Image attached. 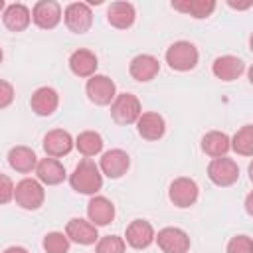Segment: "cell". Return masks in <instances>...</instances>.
I'll return each instance as SVG.
<instances>
[{"instance_id": "277c9868", "label": "cell", "mask_w": 253, "mask_h": 253, "mask_svg": "<svg viewBox=\"0 0 253 253\" xmlns=\"http://www.w3.org/2000/svg\"><path fill=\"white\" fill-rule=\"evenodd\" d=\"M142 115V107L136 95L132 93H119L111 103V117L117 125H132Z\"/></svg>"}, {"instance_id": "3957f363", "label": "cell", "mask_w": 253, "mask_h": 253, "mask_svg": "<svg viewBox=\"0 0 253 253\" xmlns=\"http://www.w3.org/2000/svg\"><path fill=\"white\" fill-rule=\"evenodd\" d=\"M14 200L22 210L34 211L43 206L45 190L43 186L34 178H24L14 186Z\"/></svg>"}, {"instance_id": "ac0fdd59", "label": "cell", "mask_w": 253, "mask_h": 253, "mask_svg": "<svg viewBox=\"0 0 253 253\" xmlns=\"http://www.w3.org/2000/svg\"><path fill=\"white\" fill-rule=\"evenodd\" d=\"M36 176H38V182L40 184H45V186H57L65 180V168L63 164L57 160V158H42L38 160L36 164Z\"/></svg>"}, {"instance_id": "5bb4252c", "label": "cell", "mask_w": 253, "mask_h": 253, "mask_svg": "<svg viewBox=\"0 0 253 253\" xmlns=\"http://www.w3.org/2000/svg\"><path fill=\"white\" fill-rule=\"evenodd\" d=\"M154 227L146 219H134L126 225L125 243H128L132 249H146L154 241Z\"/></svg>"}, {"instance_id": "4fadbf2b", "label": "cell", "mask_w": 253, "mask_h": 253, "mask_svg": "<svg viewBox=\"0 0 253 253\" xmlns=\"http://www.w3.org/2000/svg\"><path fill=\"white\" fill-rule=\"evenodd\" d=\"M65 235L69 241H75L79 245H93L99 239L97 227L83 217H71L65 225Z\"/></svg>"}, {"instance_id": "2e32d148", "label": "cell", "mask_w": 253, "mask_h": 253, "mask_svg": "<svg viewBox=\"0 0 253 253\" xmlns=\"http://www.w3.org/2000/svg\"><path fill=\"white\" fill-rule=\"evenodd\" d=\"M30 107L36 115L40 117H49L57 111L59 107V95L53 87H38L34 93H32V99H30Z\"/></svg>"}, {"instance_id": "ffe728a7", "label": "cell", "mask_w": 253, "mask_h": 253, "mask_svg": "<svg viewBox=\"0 0 253 253\" xmlns=\"http://www.w3.org/2000/svg\"><path fill=\"white\" fill-rule=\"evenodd\" d=\"M136 130L144 140H160L166 132V123L164 117L158 113H142L136 121Z\"/></svg>"}, {"instance_id": "4316f807", "label": "cell", "mask_w": 253, "mask_h": 253, "mask_svg": "<svg viewBox=\"0 0 253 253\" xmlns=\"http://www.w3.org/2000/svg\"><path fill=\"white\" fill-rule=\"evenodd\" d=\"M73 142H75V148L85 158H91V156H95V154H99L103 150V136L99 132H95V130H83V132H79Z\"/></svg>"}, {"instance_id": "603a6c76", "label": "cell", "mask_w": 253, "mask_h": 253, "mask_svg": "<svg viewBox=\"0 0 253 253\" xmlns=\"http://www.w3.org/2000/svg\"><path fill=\"white\" fill-rule=\"evenodd\" d=\"M97 65H99L97 55L89 49H75L69 55V69L77 77H87L89 79L91 75H95Z\"/></svg>"}, {"instance_id": "484cf974", "label": "cell", "mask_w": 253, "mask_h": 253, "mask_svg": "<svg viewBox=\"0 0 253 253\" xmlns=\"http://www.w3.org/2000/svg\"><path fill=\"white\" fill-rule=\"evenodd\" d=\"M202 150L211 158H221L229 152V136L221 130H210L202 136Z\"/></svg>"}, {"instance_id": "83f0119b", "label": "cell", "mask_w": 253, "mask_h": 253, "mask_svg": "<svg viewBox=\"0 0 253 253\" xmlns=\"http://www.w3.org/2000/svg\"><path fill=\"white\" fill-rule=\"evenodd\" d=\"M229 148H233L239 156H251L253 154V125L241 126L233 138H229Z\"/></svg>"}, {"instance_id": "30bf717a", "label": "cell", "mask_w": 253, "mask_h": 253, "mask_svg": "<svg viewBox=\"0 0 253 253\" xmlns=\"http://www.w3.org/2000/svg\"><path fill=\"white\" fill-rule=\"evenodd\" d=\"M128 166H130V156H128L125 150H121V148H111V150H107V152L101 156V162H99L101 174H105V176L111 178V180H117V178L125 176L126 170H128Z\"/></svg>"}, {"instance_id": "ba28073f", "label": "cell", "mask_w": 253, "mask_h": 253, "mask_svg": "<svg viewBox=\"0 0 253 253\" xmlns=\"http://www.w3.org/2000/svg\"><path fill=\"white\" fill-rule=\"evenodd\" d=\"M162 253H188L190 251V235L180 227H162L158 235H154Z\"/></svg>"}, {"instance_id": "4dcf8cb0", "label": "cell", "mask_w": 253, "mask_h": 253, "mask_svg": "<svg viewBox=\"0 0 253 253\" xmlns=\"http://www.w3.org/2000/svg\"><path fill=\"white\" fill-rule=\"evenodd\" d=\"M225 253H253V241L249 235H235L229 239Z\"/></svg>"}, {"instance_id": "7c38bea8", "label": "cell", "mask_w": 253, "mask_h": 253, "mask_svg": "<svg viewBox=\"0 0 253 253\" xmlns=\"http://www.w3.org/2000/svg\"><path fill=\"white\" fill-rule=\"evenodd\" d=\"M75 146L73 136L63 128H53L43 136V150L49 158H61L71 152Z\"/></svg>"}, {"instance_id": "8fae6325", "label": "cell", "mask_w": 253, "mask_h": 253, "mask_svg": "<svg viewBox=\"0 0 253 253\" xmlns=\"http://www.w3.org/2000/svg\"><path fill=\"white\" fill-rule=\"evenodd\" d=\"M32 22L42 30H53L61 22V6L53 0H40L32 8Z\"/></svg>"}, {"instance_id": "44dd1931", "label": "cell", "mask_w": 253, "mask_h": 253, "mask_svg": "<svg viewBox=\"0 0 253 253\" xmlns=\"http://www.w3.org/2000/svg\"><path fill=\"white\" fill-rule=\"evenodd\" d=\"M2 22L10 32H24L32 22V12L26 4H10L2 12Z\"/></svg>"}, {"instance_id": "f1b7e54d", "label": "cell", "mask_w": 253, "mask_h": 253, "mask_svg": "<svg viewBox=\"0 0 253 253\" xmlns=\"http://www.w3.org/2000/svg\"><path fill=\"white\" fill-rule=\"evenodd\" d=\"M42 245H43L45 253H67L69 251V239L61 231H49L43 237Z\"/></svg>"}, {"instance_id": "d6986e66", "label": "cell", "mask_w": 253, "mask_h": 253, "mask_svg": "<svg viewBox=\"0 0 253 253\" xmlns=\"http://www.w3.org/2000/svg\"><path fill=\"white\" fill-rule=\"evenodd\" d=\"M87 217L89 221L99 227V225H109L115 219V206L109 198L105 196H93L87 204Z\"/></svg>"}, {"instance_id": "7402d4cb", "label": "cell", "mask_w": 253, "mask_h": 253, "mask_svg": "<svg viewBox=\"0 0 253 253\" xmlns=\"http://www.w3.org/2000/svg\"><path fill=\"white\" fill-rule=\"evenodd\" d=\"M136 10L130 2H113L107 8V22L117 30H126L134 24Z\"/></svg>"}, {"instance_id": "e575fe53", "label": "cell", "mask_w": 253, "mask_h": 253, "mask_svg": "<svg viewBox=\"0 0 253 253\" xmlns=\"http://www.w3.org/2000/svg\"><path fill=\"white\" fill-rule=\"evenodd\" d=\"M4 8H6V4H4V0H0V12H4Z\"/></svg>"}, {"instance_id": "52a82bcc", "label": "cell", "mask_w": 253, "mask_h": 253, "mask_svg": "<svg viewBox=\"0 0 253 253\" xmlns=\"http://www.w3.org/2000/svg\"><path fill=\"white\" fill-rule=\"evenodd\" d=\"M61 16L67 30L73 34H85L93 26V12H91V6L85 2H71Z\"/></svg>"}, {"instance_id": "1f68e13d", "label": "cell", "mask_w": 253, "mask_h": 253, "mask_svg": "<svg viewBox=\"0 0 253 253\" xmlns=\"http://www.w3.org/2000/svg\"><path fill=\"white\" fill-rule=\"evenodd\" d=\"M14 200V182L10 180V176L0 174V206L8 204Z\"/></svg>"}, {"instance_id": "d6a6232c", "label": "cell", "mask_w": 253, "mask_h": 253, "mask_svg": "<svg viewBox=\"0 0 253 253\" xmlns=\"http://www.w3.org/2000/svg\"><path fill=\"white\" fill-rule=\"evenodd\" d=\"M12 101H14V87L8 81L0 79V109L10 107Z\"/></svg>"}, {"instance_id": "8992f818", "label": "cell", "mask_w": 253, "mask_h": 253, "mask_svg": "<svg viewBox=\"0 0 253 253\" xmlns=\"http://www.w3.org/2000/svg\"><path fill=\"white\" fill-rule=\"evenodd\" d=\"M208 178L221 188L233 186L239 180V166L235 160L221 156V158H211V162L208 164Z\"/></svg>"}, {"instance_id": "5b68a950", "label": "cell", "mask_w": 253, "mask_h": 253, "mask_svg": "<svg viewBox=\"0 0 253 253\" xmlns=\"http://www.w3.org/2000/svg\"><path fill=\"white\" fill-rule=\"evenodd\" d=\"M85 93L89 97L91 103L99 105V107H105V105H111L117 97V85L111 77L107 75H91L87 79V85H85Z\"/></svg>"}, {"instance_id": "d4e9b609", "label": "cell", "mask_w": 253, "mask_h": 253, "mask_svg": "<svg viewBox=\"0 0 253 253\" xmlns=\"http://www.w3.org/2000/svg\"><path fill=\"white\" fill-rule=\"evenodd\" d=\"M172 8L182 12V14H188L196 20H204L208 16L213 14L215 10V2L213 0H174L172 2Z\"/></svg>"}, {"instance_id": "6da1fadb", "label": "cell", "mask_w": 253, "mask_h": 253, "mask_svg": "<svg viewBox=\"0 0 253 253\" xmlns=\"http://www.w3.org/2000/svg\"><path fill=\"white\" fill-rule=\"evenodd\" d=\"M69 184L77 194H85V196H95L101 188H103V174L99 170V166L85 158L81 160L75 170L69 174Z\"/></svg>"}, {"instance_id": "836d02e7", "label": "cell", "mask_w": 253, "mask_h": 253, "mask_svg": "<svg viewBox=\"0 0 253 253\" xmlns=\"http://www.w3.org/2000/svg\"><path fill=\"white\" fill-rule=\"evenodd\" d=\"M2 253H28V249L26 247H20V245H12V247L4 249Z\"/></svg>"}, {"instance_id": "9a60e30c", "label": "cell", "mask_w": 253, "mask_h": 253, "mask_svg": "<svg viewBox=\"0 0 253 253\" xmlns=\"http://www.w3.org/2000/svg\"><path fill=\"white\" fill-rule=\"evenodd\" d=\"M160 71V63L154 55L150 53H138L130 59V65H128V73L132 79L140 81V83H146L150 79H154Z\"/></svg>"}, {"instance_id": "e0dca14e", "label": "cell", "mask_w": 253, "mask_h": 253, "mask_svg": "<svg viewBox=\"0 0 253 253\" xmlns=\"http://www.w3.org/2000/svg\"><path fill=\"white\" fill-rule=\"evenodd\" d=\"M211 71L221 81H235V79H239L243 75L245 63L237 55H219V57L213 59Z\"/></svg>"}, {"instance_id": "d590c367", "label": "cell", "mask_w": 253, "mask_h": 253, "mask_svg": "<svg viewBox=\"0 0 253 253\" xmlns=\"http://www.w3.org/2000/svg\"><path fill=\"white\" fill-rule=\"evenodd\" d=\"M2 57H4V51H2V47H0V63H2Z\"/></svg>"}, {"instance_id": "cb8c5ba5", "label": "cell", "mask_w": 253, "mask_h": 253, "mask_svg": "<svg viewBox=\"0 0 253 253\" xmlns=\"http://www.w3.org/2000/svg\"><path fill=\"white\" fill-rule=\"evenodd\" d=\"M8 164L12 170H16L20 174H30L32 170H36L38 156L28 146H14L8 152Z\"/></svg>"}, {"instance_id": "f546056e", "label": "cell", "mask_w": 253, "mask_h": 253, "mask_svg": "<svg viewBox=\"0 0 253 253\" xmlns=\"http://www.w3.org/2000/svg\"><path fill=\"white\" fill-rule=\"evenodd\" d=\"M125 239L119 235H105L101 239H97V247L95 253H125Z\"/></svg>"}, {"instance_id": "9c48e42d", "label": "cell", "mask_w": 253, "mask_h": 253, "mask_svg": "<svg viewBox=\"0 0 253 253\" xmlns=\"http://www.w3.org/2000/svg\"><path fill=\"white\" fill-rule=\"evenodd\" d=\"M198 184L192 178L180 176L168 188V198L176 208H190L198 200Z\"/></svg>"}, {"instance_id": "7a4b0ae2", "label": "cell", "mask_w": 253, "mask_h": 253, "mask_svg": "<svg viewBox=\"0 0 253 253\" xmlns=\"http://www.w3.org/2000/svg\"><path fill=\"white\" fill-rule=\"evenodd\" d=\"M198 59H200V53H198L196 45L192 42H186V40L174 42L166 49V63L174 71H182V73L192 71L198 65Z\"/></svg>"}]
</instances>
